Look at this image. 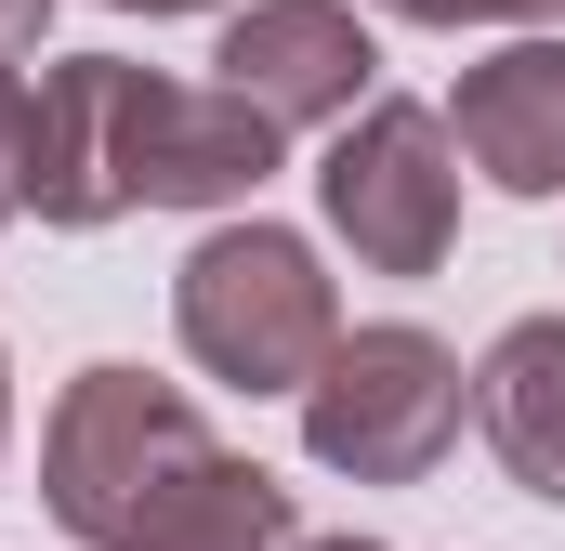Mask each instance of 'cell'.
Returning a JSON list of instances; mask_svg holds the SVG:
<instances>
[{"mask_svg": "<svg viewBox=\"0 0 565 551\" xmlns=\"http://www.w3.org/2000/svg\"><path fill=\"white\" fill-rule=\"evenodd\" d=\"M211 66L277 132H342L382 93V26H369V0H250V13H224Z\"/></svg>", "mask_w": 565, "mask_h": 551, "instance_id": "6", "label": "cell"}, {"mask_svg": "<svg viewBox=\"0 0 565 551\" xmlns=\"http://www.w3.org/2000/svg\"><path fill=\"white\" fill-rule=\"evenodd\" d=\"M145 93H158V66H132V53H66V66L26 79V210L53 237H93V224L145 210L132 197Z\"/></svg>", "mask_w": 565, "mask_h": 551, "instance_id": "5", "label": "cell"}, {"mask_svg": "<svg viewBox=\"0 0 565 551\" xmlns=\"http://www.w3.org/2000/svg\"><path fill=\"white\" fill-rule=\"evenodd\" d=\"M289 132L250 106V93H224V79H158L145 93V144H132V197L145 210H250L264 184H277Z\"/></svg>", "mask_w": 565, "mask_h": 551, "instance_id": "7", "label": "cell"}, {"mask_svg": "<svg viewBox=\"0 0 565 551\" xmlns=\"http://www.w3.org/2000/svg\"><path fill=\"white\" fill-rule=\"evenodd\" d=\"M211 446H224V433L198 420L184 381H158V368H79V381L53 395V420H40V512L79 551H119L132 512L158 486H184Z\"/></svg>", "mask_w": 565, "mask_h": 551, "instance_id": "3", "label": "cell"}, {"mask_svg": "<svg viewBox=\"0 0 565 551\" xmlns=\"http://www.w3.org/2000/svg\"><path fill=\"white\" fill-rule=\"evenodd\" d=\"M447 132L500 197H565V26H513L500 53H473Z\"/></svg>", "mask_w": 565, "mask_h": 551, "instance_id": "8", "label": "cell"}, {"mask_svg": "<svg viewBox=\"0 0 565 551\" xmlns=\"http://www.w3.org/2000/svg\"><path fill=\"white\" fill-rule=\"evenodd\" d=\"M289 551H382V539H289Z\"/></svg>", "mask_w": 565, "mask_h": 551, "instance_id": "16", "label": "cell"}, {"mask_svg": "<svg viewBox=\"0 0 565 551\" xmlns=\"http://www.w3.org/2000/svg\"><path fill=\"white\" fill-rule=\"evenodd\" d=\"M302 539V499H289L264 460H237V446H211L184 486H158L132 512V539L119 551H289Z\"/></svg>", "mask_w": 565, "mask_h": 551, "instance_id": "10", "label": "cell"}, {"mask_svg": "<svg viewBox=\"0 0 565 551\" xmlns=\"http://www.w3.org/2000/svg\"><path fill=\"white\" fill-rule=\"evenodd\" d=\"M316 210L369 276H447V250H460V132H447V106L369 93L316 158Z\"/></svg>", "mask_w": 565, "mask_h": 551, "instance_id": "4", "label": "cell"}, {"mask_svg": "<svg viewBox=\"0 0 565 551\" xmlns=\"http://www.w3.org/2000/svg\"><path fill=\"white\" fill-rule=\"evenodd\" d=\"M395 26H565V0H369Z\"/></svg>", "mask_w": 565, "mask_h": 551, "instance_id": "11", "label": "cell"}, {"mask_svg": "<svg viewBox=\"0 0 565 551\" xmlns=\"http://www.w3.org/2000/svg\"><path fill=\"white\" fill-rule=\"evenodd\" d=\"M26 210V66H0V224Z\"/></svg>", "mask_w": 565, "mask_h": 551, "instance_id": "12", "label": "cell"}, {"mask_svg": "<svg viewBox=\"0 0 565 551\" xmlns=\"http://www.w3.org/2000/svg\"><path fill=\"white\" fill-rule=\"evenodd\" d=\"M473 433L526 499L565 512V315H513L473 355Z\"/></svg>", "mask_w": 565, "mask_h": 551, "instance_id": "9", "label": "cell"}, {"mask_svg": "<svg viewBox=\"0 0 565 551\" xmlns=\"http://www.w3.org/2000/svg\"><path fill=\"white\" fill-rule=\"evenodd\" d=\"M40 40H53V0H0V66H26Z\"/></svg>", "mask_w": 565, "mask_h": 551, "instance_id": "13", "label": "cell"}, {"mask_svg": "<svg viewBox=\"0 0 565 551\" xmlns=\"http://www.w3.org/2000/svg\"><path fill=\"white\" fill-rule=\"evenodd\" d=\"M171 342L224 395H302L316 355L342 342V289L316 263V237H289L264 210H224L171 276Z\"/></svg>", "mask_w": 565, "mask_h": 551, "instance_id": "1", "label": "cell"}, {"mask_svg": "<svg viewBox=\"0 0 565 551\" xmlns=\"http://www.w3.org/2000/svg\"><path fill=\"white\" fill-rule=\"evenodd\" d=\"M0 460H13V355H0Z\"/></svg>", "mask_w": 565, "mask_h": 551, "instance_id": "15", "label": "cell"}, {"mask_svg": "<svg viewBox=\"0 0 565 551\" xmlns=\"http://www.w3.org/2000/svg\"><path fill=\"white\" fill-rule=\"evenodd\" d=\"M106 13H224V0H106Z\"/></svg>", "mask_w": 565, "mask_h": 551, "instance_id": "14", "label": "cell"}, {"mask_svg": "<svg viewBox=\"0 0 565 551\" xmlns=\"http://www.w3.org/2000/svg\"><path fill=\"white\" fill-rule=\"evenodd\" d=\"M289 408H302V460L316 473H342V486H422L460 446V420H473V368L434 342L422 315H369V328H342L316 355V381Z\"/></svg>", "mask_w": 565, "mask_h": 551, "instance_id": "2", "label": "cell"}]
</instances>
